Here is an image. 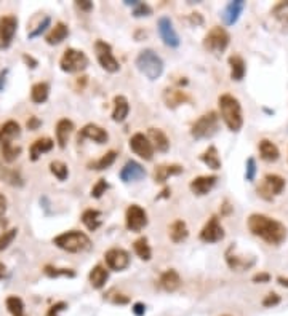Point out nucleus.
<instances>
[{"label":"nucleus","mask_w":288,"mask_h":316,"mask_svg":"<svg viewBox=\"0 0 288 316\" xmlns=\"http://www.w3.org/2000/svg\"><path fill=\"white\" fill-rule=\"evenodd\" d=\"M182 171H184V168L181 165H159L154 169V179L155 182H165L168 177L178 176Z\"/></svg>","instance_id":"21"},{"label":"nucleus","mask_w":288,"mask_h":316,"mask_svg":"<svg viewBox=\"0 0 288 316\" xmlns=\"http://www.w3.org/2000/svg\"><path fill=\"white\" fill-rule=\"evenodd\" d=\"M144 176H146V171H144V168L136 163V162H127L125 166L122 168L120 171V179L124 182H133V180H139L142 179Z\"/></svg>","instance_id":"18"},{"label":"nucleus","mask_w":288,"mask_h":316,"mask_svg":"<svg viewBox=\"0 0 288 316\" xmlns=\"http://www.w3.org/2000/svg\"><path fill=\"white\" fill-rule=\"evenodd\" d=\"M18 29V18L15 15H5L0 18V50L10 48L13 37Z\"/></svg>","instance_id":"9"},{"label":"nucleus","mask_w":288,"mask_h":316,"mask_svg":"<svg viewBox=\"0 0 288 316\" xmlns=\"http://www.w3.org/2000/svg\"><path fill=\"white\" fill-rule=\"evenodd\" d=\"M168 235L173 243H182L189 236L186 222L184 220H175L168 229Z\"/></svg>","instance_id":"31"},{"label":"nucleus","mask_w":288,"mask_h":316,"mask_svg":"<svg viewBox=\"0 0 288 316\" xmlns=\"http://www.w3.org/2000/svg\"><path fill=\"white\" fill-rule=\"evenodd\" d=\"M7 308L11 313V316H26L23 300L16 296H10L7 299Z\"/></svg>","instance_id":"41"},{"label":"nucleus","mask_w":288,"mask_h":316,"mask_svg":"<svg viewBox=\"0 0 288 316\" xmlns=\"http://www.w3.org/2000/svg\"><path fill=\"white\" fill-rule=\"evenodd\" d=\"M23 59H24V62H26V64H31V65H29V67H31V69H34V67H35V65H37V61H35V59H34L32 56H28V55H23Z\"/></svg>","instance_id":"57"},{"label":"nucleus","mask_w":288,"mask_h":316,"mask_svg":"<svg viewBox=\"0 0 288 316\" xmlns=\"http://www.w3.org/2000/svg\"><path fill=\"white\" fill-rule=\"evenodd\" d=\"M88 65V58L84 51L75 50V48H68L63 53V56L59 59V67L63 72L68 74H75V72H82L87 69Z\"/></svg>","instance_id":"5"},{"label":"nucleus","mask_w":288,"mask_h":316,"mask_svg":"<svg viewBox=\"0 0 288 316\" xmlns=\"http://www.w3.org/2000/svg\"><path fill=\"white\" fill-rule=\"evenodd\" d=\"M28 129H31V131H35V129H38V126L42 125V122L38 120L37 117H29V120H28Z\"/></svg>","instance_id":"52"},{"label":"nucleus","mask_w":288,"mask_h":316,"mask_svg":"<svg viewBox=\"0 0 288 316\" xmlns=\"http://www.w3.org/2000/svg\"><path fill=\"white\" fill-rule=\"evenodd\" d=\"M84 139H90V141H95L98 144H104V142H108L109 134L106 133V129H102L101 126H98L95 123H88L80 129V133H78V136H77L78 142H82Z\"/></svg>","instance_id":"16"},{"label":"nucleus","mask_w":288,"mask_h":316,"mask_svg":"<svg viewBox=\"0 0 288 316\" xmlns=\"http://www.w3.org/2000/svg\"><path fill=\"white\" fill-rule=\"evenodd\" d=\"M7 77H8V69L0 71V91H4L5 83H7Z\"/></svg>","instance_id":"55"},{"label":"nucleus","mask_w":288,"mask_h":316,"mask_svg":"<svg viewBox=\"0 0 288 316\" xmlns=\"http://www.w3.org/2000/svg\"><path fill=\"white\" fill-rule=\"evenodd\" d=\"M160 286L167 292H175L181 286V278L176 270H167L160 276Z\"/></svg>","instance_id":"28"},{"label":"nucleus","mask_w":288,"mask_h":316,"mask_svg":"<svg viewBox=\"0 0 288 316\" xmlns=\"http://www.w3.org/2000/svg\"><path fill=\"white\" fill-rule=\"evenodd\" d=\"M200 160L212 169H219L221 168V158L218 155V150L215 146H210L202 155H200Z\"/></svg>","instance_id":"37"},{"label":"nucleus","mask_w":288,"mask_h":316,"mask_svg":"<svg viewBox=\"0 0 288 316\" xmlns=\"http://www.w3.org/2000/svg\"><path fill=\"white\" fill-rule=\"evenodd\" d=\"M108 278H109V273L102 265H96L90 272V283L95 289H101L104 284H106Z\"/></svg>","instance_id":"32"},{"label":"nucleus","mask_w":288,"mask_h":316,"mask_svg":"<svg viewBox=\"0 0 288 316\" xmlns=\"http://www.w3.org/2000/svg\"><path fill=\"white\" fill-rule=\"evenodd\" d=\"M0 152H2L4 160L8 162V163H11V162H15L16 158L19 156L21 147L13 146L11 141H2V142H0Z\"/></svg>","instance_id":"36"},{"label":"nucleus","mask_w":288,"mask_h":316,"mask_svg":"<svg viewBox=\"0 0 288 316\" xmlns=\"http://www.w3.org/2000/svg\"><path fill=\"white\" fill-rule=\"evenodd\" d=\"M136 67L149 80H157L163 72V61L152 50H142L136 58Z\"/></svg>","instance_id":"4"},{"label":"nucleus","mask_w":288,"mask_h":316,"mask_svg":"<svg viewBox=\"0 0 288 316\" xmlns=\"http://www.w3.org/2000/svg\"><path fill=\"white\" fill-rule=\"evenodd\" d=\"M271 15L279 22H282L283 26H288V2H279L272 8Z\"/></svg>","instance_id":"43"},{"label":"nucleus","mask_w":288,"mask_h":316,"mask_svg":"<svg viewBox=\"0 0 288 316\" xmlns=\"http://www.w3.org/2000/svg\"><path fill=\"white\" fill-rule=\"evenodd\" d=\"M255 174H256V163H255V158H248L246 162V180H253L255 179Z\"/></svg>","instance_id":"49"},{"label":"nucleus","mask_w":288,"mask_h":316,"mask_svg":"<svg viewBox=\"0 0 288 316\" xmlns=\"http://www.w3.org/2000/svg\"><path fill=\"white\" fill-rule=\"evenodd\" d=\"M82 222L85 223V227L91 232H95L101 225V213L98 209H87L82 214Z\"/></svg>","instance_id":"33"},{"label":"nucleus","mask_w":288,"mask_h":316,"mask_svg":"<svg viewBox=\"0 0 288 316\" xmlns=\"http://www.w3.org/2000/svg\"><path fill=\"white\" fill-rule=\"evenodd\" d=\"M133 313H135L136 316H142V314H144V305H142V304H135V305H133Z\"/></svg>","instance_id":"58"},{"label":"nucleus","mask_w":288,"mask_h":316,"mask_svg":"<svg viewBox=\"0 0 288 316\" xmlns=\"http://www.w3.org/2000/svg\"><path fill=\"white\" fill-rule=\"evenodd\" d=\"M219 104V112L222 120H224L226 126L231 131H240L243 126V115H242V105L237 98H234L232 95H222L218 99Z\"/></svg>","instance_id":"2"},{"label":"nucleus","mask_w":288,"mask_h":316,"mask_svg":"<svg viewBox=\"0 0 288 316\" xmlns=\"http://www.w3.org/2000/svg\"><path fill=\"white\" fill-rule=\"evenodd\" d=\"M148 139L151 141L152 147L157 149L159 152H167L170 149V141L167 138V134L159 128H149L148 131Z\"/></svg>","instance_id":"22"},{"label":"nucleus","mask_w":288,"mask_h":316,"mask_svg":"<svg viewBox=\"0 0 288 316\" xmlns=\"http://www.w3.org/2000/svg\"><path fill=\"white\" fill-rule=\"evenodd\" d=\"M218 125H219V117L216 112H208L205 115H202L197 122H195L191 128V134L195 139H207L212 138L216 131H218Z\"/></svg>","instance_id":"6"},{"label":"nucleus","mask_w":288,"mask_h":316,"mask_svg":"<svg viewBox=\"0 0 288 316\" xmlns=\"http://www.w3.org/2000/svg\"><path fill=\"white\" fill-rule=\"evenodd\" d=\"M7 211V198L4 196V193L0 192V216H4Z\"/></svg>","instance_id":"56"},{"label":"nucleus","mask_w":288,"mask_h":316,"mask_svg":"<svg viewBox=\"0 0 288 316\" xmlns=\"http://www.w3.org/2000/svg\"><path fill=\"white\" fill-rule=\"evenodd\" d=\"M48 95H50V85L45 82L35 83L31 89V99L35 104H44L48 99Z\"/></svg>","instance_id":"35"},{"label":"nucleus","mask_w":288,"mask_h":316,"mask_svg":"<svg viewBox=\"0 0 288 316\" xmlns=\"http://www.w3.org/2000/svg\"><path fill=\"white\" fill-rule=\"evenodd\" d=\"M16 235H18V229H10L0 235V251H5V249L13 243V240L16 238Z\"/></svg>","instance_id":"46"},{"label":"nucleus","mask_w":288,"mask_h":316,"mask_svg":"<svg viewBox=\"0 0 288 316\" xmlns=\"http://www.w3.org/2000/svg\"><path fill=\"white\" fill-rule=\"evenodd\" d=\"M53 244L58 246L63 251L68 253H84L88 251L91 247L90 238L78 230H71V232H64L53 238Z\"/></svg>","instance_id":"3"},{"label":"nucleus","mask_w":288,"mask_h":316,"mask_svg":"<svg viewBox=\"0 0 288 316\" xmlns=\"http://www.w3.org/2000/svg\"><path fill=\"white\" fill-rule=\"evenodd\" d=\"M68 35H69L68 26L64 24V22H56L53 28H51V31L47 34L45 40H47L48 45H59Z\"/></svg>","instance_id":"26"},{"label":"nucleus","mask_w":288,"mask_h":316,"mask_svg":"<svg viewBox=\"0 0 288 316\" xmlns=\"http://www.w3.org/2000/svg\"><path fill=\"white\" fill-rule=\"evenodd\" d=\"M163 99H165L167 107L175 109V107H178L179 104L189 101V96L184 93V91H181V89L168 88V89H165V93H163Z\"/></svg>","instance_id":"29"},{"label":"nucleus","mask_w":288,"mask_h":316,"mask_svg":"<svg viewBox=\"0 0 288 316\" xmlns=\"http://www.w3.org/2000/svg\"><path fill=\"white\" fill-rule=\"evenodd\" d=\"M218 177L216 176H200V177H195L191 180V190L194 195H207L208 192H210L213 187H215V184H216Z\"/></svg>","instance_id":"17"},{"label":"nucleus","mask_w":288,"mask_h":316,"mask_svg":"<svg viewBox=\"0 0 288 316\" xmlns=\"http://www.w3.org/2000/svg\"><path fill=\"white\" fill-rule=\"evenodd\" d=\"M50 171H51V174H53L58 180H66L68 176H69L68 165L63 163V162H58V160L50 163Z\"/></svg>","instance_id":"42"},{"label":"nucleus","mask_w":288,"mask_h":316,"mask_svg":"<svg viewBox=\"0 0 288 316\" xmlns=\"http://www.w3.org/2000/svg\"><path fill=\"white\" fill-rule=\"evenodd\" d=\"M44 273L50 278H59V276H68V278H74L75 276V272L71 270V268H58V267H53V265H45L44 268Z\"/></svg>","instance_id":"44"},{"label":"nucleus","mask_w":288,"mask_h":316,"mask_svg":"<svg viewBox=\"0 0 288 316\" xmlns=\"http://www.w3.org/2000/svg\"><path fill=\"white\" fill-rule=\"evenodd\" d=\"M229 65H231V78L235 82H240L246 72V65H245L243 58L240 55H232L229 58Z\"/></svg>","instance_id":"30"},{"label":"nucleus","mask_w":288,"mask_h":316,"mask_svg":"<svg viewBox=\"0 0 288 316\" xmlns=\"http://www.w3.org/2000/svg\"><path fill=\"white\" fill-rule=\"evenodd\" d=\"M108 182H106V179H99L95 186H93V189H91V196H93V198H101L102 196V193H106V190H108Z\"/></svg>","instance_id":"47"},{"label":"nucleus","mask_w":288,"mask_h":316,"mask_svg":"<svg viewBox=\"0 0 288 316\" xmlns=\"http://www.w3.org/2000/svg\"><path fill=\"white\" fill-rule=\"evenodd\" d=\"M130 149H132L136 155L144 158L146 162H151L154 156V147L148 136H144L142 133H136L132 139H130Z\"/></svg>","instance_id":"13"},{"label":"nucleus","mask_w":288,"mask_h":316,"mask_svg":"<svg viewBox=\"0 0 288 316\" xmlns=\"http://www.w3.org/2000/svg\"><path fill=\"white\" fill-rule=\"evenodd\" d=\"M285 189V180L279 174H266L263 186L258 187V193L266 200H272L276 195H280Z\"/></svg>","instance_id":"10"},{"label":"nucleus","mask_w":288,"mask_h":316,"mask_svg":"<svg viewBox=\"0 0 288 316\" xmlns=\"http://www.w3.org/2000/svg\"><path fill=\"white\" fill-rule=\"evenodd\" d=\"M75 5L80 8V10H84V11H90L91 8H93V4L91 2H88V0H82V2H75Z\"/></svg>","instance_id":"54"},{"label":"nucleus","mask_w":288,"mask_h":316,"mask_svg":"<svg viewBox=\"0 0 288 316\" xmlns=\"http://www.w3.org/2000/svg\"><path fill=\"white\" fill-rule=\"evenodd\" d=\"M55 146V142L51 141L50 138H40V139H37L32 142V146L29 149V155H31V160L32 162H37L38 158H40L42 153H47L50 152L51 149H53Z\"/></svg>","instance_id":"25"},{"label":"nucleus","mask_w":288,"mask_h":316,"mask_svg":"<svg viewBox=\"0 0 288 316\" xmlns=\"http://www.w3.org/2000/svg\"><path fill=\"white\" fill-rule=\"evenodd\" d=\"M5 270H7V268H5V265H4V263H2V262H0V280H2V278H4V275H5Z\"/></svg>","instance_id":"60"},{"label":"nucleus","mask_w":288,"mask_h":316,"mask_svg":"<svg viewBox=\"0 0 288 316\" xmlns=\"http://www.w3.org/2000/svg\"><path fill=\"white\" fill-rule=\"evenodd\" d=\"M104 259H106L108 267L115 272H122L130 265V256L122 247L109 249V251H106V254H104Z\"/></svg>","instance_id":"12"},{"label":"nucleus","mask_w":288,"mask_h":316,"mask_svg":"<svg viewBox=\"0 0 288 316\" xmlns=\"http://www.w3.org/2000/svg\"><path fill=\"white\" fill-rule=\"evenodd\" d=\"M48 26H50V18H48V16H45V18H44V21H42L40 24H38L34 31H31V32H29V38H35V37H38V35H40V34H42V32L48 28Z\"/></svg>","instance_id":"48"},{"label":"nucleus","mask_w":288,"mask_h":316,"mask_svg":"<svg viewBox=\"0 0 288 316\" xmlns=\"http://www.w3.org/2000/svg\"><path fill=\"white\" fill-rule=\"evenodd\" d=\"M258 149H259V155H261L263 160H266V162H277L279 160L280 152H279L277 146L272 141L261 139L259 144H258Z\"/></svg>","instance_id":"24"},{"label":"nucleus","mask_w":288,"mask_h":316,"mask_svg":"<svg viewBox=\"0 0 288 316\" xmlns=\"http://www.w3.org/2000/svg\"><path fill=\"white\" fill-rule=\"evenodd\" d=\"M133 247H135V253L138 254L139 259H142V260H151L152 251H151V246H149V241H148L146 236H142V238H138V240L133 243Z\"/></svg>","instance_id":"39"},{"label":"nucleus","mask_w":288,"mask_h":316,"mask_svg":"<svg viewBox=\"0 0 288 316\" xmlns=\"http://www.w3.org/2000/svg\"><path fill=\"white\" fill-rule=\"evenodd\" d=\"M246 223L250 232L268 244L279 246L286 240V227L277 219L264 214H252Z\"/></svg>","instance_id":"1"},{"label":"nucleus","mask_w":288,"mask_h":316,"mask_svg":"<svg viewBox=\"0 0 288 316\" xmlns=\"http://www.w3.org/2000/svg\"><path fill=\"white\" fill-rule=\"evenodd\" d=\"M234 251H235V247L231 246V247L228 249V253H226V262H228V265H229L232 270H235V272H243V270H246V268H250L253 263H255V259L246 260V259H243V256H235Z\"/></svg>","instance_id":"20"},{"label":"nucleus","mask_w":288,"mask_h":316,"mask_svg":"<svg viewBox=\"0 0 288 316\" xmlns=\"http://www.w3.org/2000/svg\"><path fill=\"white\" fill-rule=\"evenodd\" d=\"M231 37L228 34V31L224 28H219V26H215V28L208 32L203 38V47L205 50H208L210 53H215V55H219L222 53L228 45H229Z\"/></svg>","instance_id":"7"},{"label":"nucleus","mask_w":288,"mask_h":316,"mask_svg":"<svg viewBox=\"0 0 288 316\" xmlns=\"http://www.w3.org/2000/svg\"><path fill=\"white\" fill-rule=\"evenodd\" d=\"M95 51H96V58H98V62L101 64V67L108 72H117L120 69V64L119 61L115 59L114 53H112V48L109 43L102 42V40H96L95 43Z\"/></svg>","instance_id":"8"},{"label":"nucleus","mask_w":288,"mask_h":316,"mask_svg":"<svg viewBox=\"0 0 288 316\" xmlns=\"http://www.w3.org/2000/svg\"><path fill=\"white\" fill-rule=\"evenodd\" d=\"M224 238V229L219 223L218 217L213 216L210 220L205 223V227L200 232V240L205 243H218Z\"/></svg>","instance_id":"14"},{"label":"nucleus","mask_w":288,"mask_h":316,"mask_svg":"<svg viewBox=\"0 0 288 316\" xmlns=\"http://www.w3.org/2000/svg\"><path fill=\"white\" fill-rule=\"evenodd\" d=\"M280 302V297L276 294V292H271V294H268V297L263 300V305L264 307H274V305H277Z\"/></svg>","instance_id":"51"},{"label":"nucleus","mask_w":288,"mask_h":316,"mask_svg":"<svg viewBox=\"0 0 288 316\" xmlns=\"http://www.w3.org/2000/svg\"><path fill=\"white\" fill-rule=\"evenodd\" d=\"M277 281H279L282 286H286V287H288V278H283V276H279Z\"/></svg>","instance_id":"59"},{"label":"nucleus","mask_w":288,"mask_h":316,"mask_svg":"<svg viewBox=\"0 0 288 316\" xmlns=\"http://www.w3.org/2000/svg\"><path fill=\"white\" fill-rule=\"evenodd\" d=\"M125 4L130 5V7H133V16L136 18H141V16H149L152 10L148 4H142V2H138V0H125Z\"/></svg>","instance_id":"45"},{"label":"nucleus","mask_w":288,"mask_h":316,"mask_svg":"<svg viewBox=\"0 0 288 316\" xmlns=\"http://www.w3.org/2000/svg\"><path fill=\"white\" fill-rule=\"evenodd\" d=\"M157 26H159V34H160L162 40L167 47H172V48L179 47V37L173 28L172 19H170L168 16H162Z\"/></svg>","instance_id":"15"},{"label":"nucleus","mask_w":288,"mask_h":316,"mask_svg":"<svg viewBox=\"0 0 288 316\" xmlns=\"http://www.w3.org/2000/svg\"><path fill=\"white\" fill-rule=\"evenodd\" d=\"M128 112H130V104H128V99L122 95L115 96L114 98V112H112V120L114 122H124L125 118L128 117Z\"/></svg>","instance_id":"27"},{"label":"nucleus","mask_w":288,"mask_h":316,"mask_svg":"<svg viewBox=\"0 0 288 316\" xmlns=\"http://www.w3.org/2000/svg\"><path fill=\"white\" fill-rule=\"evenodd\" d=\"M245 8V2L243 0H234V2H229L226 5V8L222 10V19H224V22L228 26H232L237 22L239 16H240V13L243 11Z\"/></svg>","instance_id":"19"},{"label":"nucleus","mask_w":288,"mask_h":316,"mask_svg":"<svg viewBox=\"0 0 288 316\" xmlns=\"http://www.w3.org/2000/svg\"><path fill=\"white\" fill-rule=\"evenodd\" d=\"M21 134L19 123L8 120L4 126H0V142L2 141H11L13 138H18Z\"/></svg>","instance_id":"34"},{"label":"nucleus","mask_w":288,"mask_h":316,"mask_svg":"<svg viewBox=\"0 0 288 316\" xmlns=\"http://www.w3.org/2000/svg\"><path fill=\"white\" fill-rule=\"evenodd\" d=\"M115 158H117V152L111 150L108 153H104L98 162H93V163H90V169H96V171H102V169H108L114 162H115Z\"/></svg>","instance_id":"40"},{"label":"nucleus","mask_w":288,"mask_h":316,"mask_svg":"<svg viewBox=\"0 0 288 316\" xmlns=\"http://www.w3.org/2000/svg\"><path fill=\"white\" fill-rule=\"evenodd\" d=\"M66 307H68V305L64 304V302H58V304H55V305H51V307H50L47 316H59V313H61L63 310H66Z\"/></svg>","instance_id":"50"},{"label":"nucleus","mask_w":288,"mask_h":316,"mask_svg":"<svg viewBox=\"0 0 288 316\" xmlns=\"http://www.w3.org/2000/svg\"><path fill=\"white\" fill-rule=\"evenodd\" d=\"M125 222H127L128 230L141 232L144 227L148 225V213L139 205H132V206H128V209H127Z\"/></svg>","instance_id":"11"},{"label":"nucleus","mask_w":288,"mask_h":316,"mask_svg":"<svg viewBox=\"0 0 288 316\" xmlns=\"http://www.w3.org/2000/svg\"><path fill=\"white\" fill-rule=\"evenodd\" d=\"M271 280V275L269 273H258L253 276V281L255 283H268Z\"/></svg>","instance_id":"53"},{"label":"nucleus","mask_w":288,"mask_h":316,"mask_svg":"<svg viewBox=\"0 0 288 316\" xmlns=\"http://www.w3.org/2000/svg\"><path fill=\"white\" fill-rule=\"evenodd\" d=\"M72 131H74V123L71 120H68V118H61L56 125V141H58V146L61 149L66 147Z\"/></svg>","instance_id":"23"},{"label":"nucleus","mask_w":288,"mask_h":316,"mask_svg":"<svg viewBox=\"0 0 288 316\" xmlns=\"http://www.w3.org/2000/svg\"><path fill=\"white\" fill-rule=\"evenodd\" d=\"M0 177H2L5 182H8L10 186H15V187L23 186V177L16 169H8V168L0 166Z\"/></svg>","instance_id":"38"}]
</instances>
